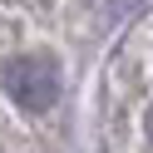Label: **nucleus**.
I'll return each instance as SVG.
<instances>
[{
  "label": "nucleus",
  "mask_w": 153,
  "mask_h": 153,
  "mask_svg": "<svg viewBox=\"0 0 153 153\" xmlns=\"http://www.w3.org/2000/svg\"><path fill=\"white\" fill-rule=\"evenodd\" d=\"M5 94H10L20 109L40 114L59 99V69H54L50 54H20V59L5 64Z\"/></svg>",
  "instance_id": "1"
},
{
  "label": "nucleus",
  "mask_w": 153,
  "mask_h": 153,
  "mask_svg": "<svg viewBox=\"0 0 153 153\" xmlns=\"http://www.w3.org/2000/svg\"><path fill=\"white\" fill-rule=\"evenodd\" d=\"M148 133H153V119H148Z\"/></svg>",
  "instance_id": "2"
}]
</instances>
